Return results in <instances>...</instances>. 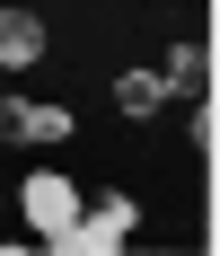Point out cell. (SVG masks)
<instances>
[{"label":"cell","instance_id":"cell-1","mask_svg":"<svg viewBox=\"0 0 220 256\" xmlns=\"http://www.w3.org/2000/svg\"><path fill=\"white\" fill-rule=\"evenodd\" d=\"M132 230H141V204H132V194H97V204H79L71 230L53 238V256H115Z\"/></svg>","mask_w":220,"mask_h":256},{"label":"cell","instance_id":"cell-2","mask_svg":"<svg viewBox=\"0 0 220 256\" xmlns=\"http://www.w3.org/2000/svg\"><path fill=\"white\" fill-rule=\"evenodd\" d=\"M18 204H26V221H35L44 238H62V230L79 221V186L62 177V168H35V177L18 186Z\"/></svg>","mask_w":220,"mask_h":256},{"label":"cell","instance_id":"cell-3","mask_svg":"<svg viewBox=\"0 0 220 256\" xmlns=\"http://www.w3.org/2000/svg\"><path fill=\"white\" fill-rule=\"evenodd\" d=\"M44 53V18L35 9H0V71H26Z\"/></svg>","mask_w":220,"mask_h":256},{"label":"cell","instance_id":"cell-4","mask_svg":"<svg viewBox=\"0 0 220 256\" xmlns=\"http://www.w3.org/2000/svg\"><path fill=\"white\" fill-rule=\"evenodd\" d=\"M159 80H168V98H203V88H212V53L203 44H168Z\"/></svg>","mask_w":220,"mask_h":256},{"label":"cell","instance_id":"cell-5","mask_svg":"<svg viewBox=\"0 0 220 256\" xmlns=\"http://www.w3.org/2000/svg\"><path fill=\"white\" fill-rule=\"evenodd\" d=\"M115 106L132 115V124H150V115L168 106V80H159V71H123V80H115Z\"/></svg>","mask_w":220,"mask_h":256},{"label":"cell","instance_id":"cell-6","mask_svg":"<svg viewBox=\"0 0 220 256\" xmlns=\"http://www.w3.org/2000/svg\"><path fill=\"white\" fill-rule=\"evenodd\" d=\"M26 142H44V150L71 142V106H35V98H26Z\"/></svg>","mask_w":220,"mask_h":256},{"label":"cell","instance_id":"cell-7","mask_svg":"<svg viewBox=\"0 0 220 256\" xmlns=\"http://www.w3.org/2000/svg\"><path fill=\"white\" fill-rule=\"evenodd\" d=\"M0 142H26V98L18 88H0Z\"/></svg>","mask_w":220,"mask_h":256},{"label":"cell","instance_id":"cell-8","mask_svg":"<svg viewBox=\"0 0 220 256\" xmlns=\"http://www.w3.org/2000/svg\"><path fill=\"white\" fill-rule=\"evenodd\" d=\"M185 106H194V115H185V132H194V150L212 159V142H220V124H212V106H203V98H185Z\"/></svg>","mask_w":220,"mask_h":256}]
</instances>
